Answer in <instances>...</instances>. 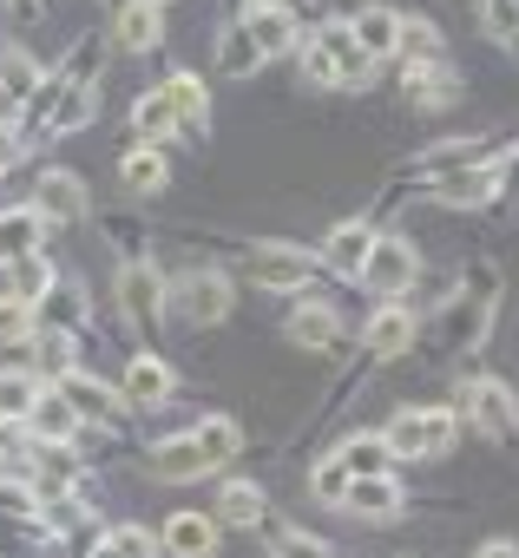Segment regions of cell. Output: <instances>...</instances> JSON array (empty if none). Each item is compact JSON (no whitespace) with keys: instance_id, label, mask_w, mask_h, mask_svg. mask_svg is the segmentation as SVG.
Returning <instances> with one entry per match:
<instances>
[{"instance_id":"cell-20","label":"cell","mask_w":519,"mask_h":558,"mask_svg":"<svg viewBox=\"0 0 519 558\" xmlns=\"http://www.w3.org/2000/svg\"><path fill=\"white\" fill-rule=\"evenodd\" d=\"M349 27H355V40L369 47V60H382V53H401V27H408V21H401L395 8H362Z\"/></svg>"},{"instance_id":"cell-17","label":"cell","mask_w":519,"mask_h":558,"mask_svg":"<svg viewBox=\"0 0 519 558\" xmlns=\"http://www.w3.org/2000/svg\"><path fill=\"white\" fill-rule=\"evenodd\" d=\"M499 184H506V171H499V165H467V171L440 178V184H434V197H440V204H486Z\"/></svg>"},{"instance_id":"cell-44","label":"cell","mask_w":519,"mask_h":558,"mask_svg":"<svg viewBox=\"0 0 519 558\" xmlns=\"http://www.w3.org/2000/svg\"><path fill=\"white\" fill-rule=\"evenodd\" d=\"M250 8H283V14H290V8H297V0H250Z\"/></svg>"},{"instance_id":"cell-41","label":"cell","mask_w":519,"mask_h":558,"mask_svg":"<svg viewBox=\"0 0 519 558\" xmlns=\"http://www.w3.org/2000/svg\"><path fill=\"white\" fill-rule=\"evenodd\" d=\"M0 512L27 519V512H34V493H27V486H8V480H0Z\"/></svg>"},{"instance_id":"cell-11","label":"cell","mask_w":519,"mask_h":558,"mask_svg":"<svg viewBox=\"0 0 519 558\" xmlns=\"http://www.w3.org/2000/svg\"><path fill=\"white\" fill-rule=\"evenodd\" d=\"M369 256H375V230H369V223H336L329 243H323V263H329L336 276H362Z\"/></svg>"},{"instance_id":"cell-18","label":"cell","mask_w":519,"mask_h":558,"mask_svg":"<svg viewBox=\"0 0 519 558\" xmlns=\"http://www.w3.org/2000/svg\"><path fill=\"white\" fill-rule=\"evenodd\" d=\"M342 512H355V519H395V512H401V486H395V473L355 480L349 499H342Z\"/></svg>"},{"instance_id":"cell-13","label":"cell","mask_w":519,"mask_h":558,"mask_svg":"<svg viewBox=\"0 0 519 558\" xmlns=\"http://www.w3.org/2000/svg\"><path fill=\"white\" fill-rule=\"evenodd\" d=\"M93 112H99V86L73 73L67 93H60V106H53V119H47V138H67V132H80V125H93Z\"/></svg>"},{"instance_id":"cell-14","label":"cell","mask_w":519,"mask_h":558,"mask_svg":"<svg viewBox=\"0 0 519 558\" xmlns=\"http://www.w3.org/2000/svg\"><path fill=\"white\" fill-rule=\"evenodd\" d=\"M290 342H303V349L329 355V349L342 342V316H336V310H323V303H297V310H290Z\"/></svg>"},{"instance_id":"cell-2","label":"cell","mask_w":519,"mask_h":558,"mask_svg":"<svg viewBox=\"0 0 519 558\" xmlns=\"http://www.w3.org/2000/svg\"><path fill=\"white\" fill-rule=\"evenodd\" d=\"M454 434H460V414L454 408H401L382 440L395 453H408V460H440L454 447Z\"/></svg>"},{"instance_id":"cell-25","label":"cell","mask_w":519,"mask_h":558,"mask_svg":"<svg viewBox=\"0 0 519 558\" xmlns=\"http://www.w3.org/2000/svg\"><path fill=\"white\" fill-rule=\"evenodd\" d=\"M264 486H243V480H230L224 493H217V519L224 525H264Z\"/></svg>"},{"instance_id":"cell-5","label":"cell","mask_w":519,"mask_h":558,"mask_svg":"<svg viewBox=\"0 0 519 558\" xmlns=\"http://www.w3.org/2000/svg\"><path fill=\"white\" fill-rule=\"evenodd\" d=\"M414 269H421V256H414V243L395 230V236H375V256H369V269H362V283H369L375 296H401V290L414 283Z\"/></svg>"},{"instance_id":"cell-6","label":"cell","mask_w":519,"mask_h":558,"mask_svg":"<svg viewBox=\"0 0 519 558\" xmlns=\"http://www.w3.org/2000/svg\"><path fill=\"white\" fill-rule=\"evenodd\" d=\"M171 296H178V316H184L191 329H210V323H224V316H230V283H224L217 269H191Z\"/></svg>"},{"instance_id":"cell-28","label":"cell","mask_w":519,"mask_h":558,"mask_svg":"<svg viewBox=\"0 0 519 558\" xmlns=\"http://www.w3.org/2000/svg\"><path fill=\"white\" fill-rule=\"evenodd\" d=\"M132 132H138L145 145H158V138H171V132H178V112H171V99H165V93H152V99H138V106H132Z\"/></svg>"},{"instance_id":"cell-45","label":"cell","mask_w":519,"mask_h":558,"mask_svg":"<svg viewBox=\"0 0 519 558\" xmlns=\"http://www.w3.org/2000/svg\"><path fill=\"white\" fill-rule=\"evenodd\" d=\"M152 8H165V0H152Z\"/></svg>"},{"instance_id":"cell-4","label":"cell","mask_w":519,"mask_h":558,"mask_svg":"<svg viewBox=\"0 0 519 558\" xmlns=\"http://www.w3.org/2000/svg\"><path fill=\"white\" fill-rule=\"evenodd\" d=\"M310 276H316V263L297 250V243H250V283L256 290H303L310 283Z\"/></svg>"},{"instance_id":"cell-16","label":"cell","mask_w":519,"mask_h":558,"mask_svg":"<svg viewBox=\"0 0 519 558\" xmlns=\"http://www.w3.org/2000/svg\"><path fill=\"white\" fill-rule=\"evenodd\" d=\"M165 551H171V558H217V519L178 512V519L165 525Z\"/></svg>"},{"instance_id":"cell-1","label":"cell","mask_w":519,"mask_h":558,"mask_svg":"<svg viewBox=\"0 0 519 558\" xmlns=\"http://www.w3.org/2000/svg\"><path fill=\"white\" fill-rule=\"evenodd\" d=\"M369 73H375V60H369V47L355 40L349 21L316 27V40L303 47V80L310 86H362Z\"/></svg>"},{"instance_id":"cell-36","label":"cell","mask_w":519,"mask_h":558,"mask_svg":"<svg viewBox=\"0 0 519 558\" xmlns=\"http://www.w3.org/2000/svg\"><path fill=\"white\" fill-rule=\"evenodd\" d=\"M40 381L34 375H0V414H34Z\"/></svg>"},{"instance_id":"cell-12","label":"cell","mask_w":519,"mask_h":558,"mask_svg":"<svg viewBox=\"0 0 519 558\" xmlns=\"http://www.w3.org/2000/svg\"><path fill=\"white\" fill-rule=\"evenodd\" d=\"M264 60H270V53H264V40L250 34V21H237V27L217 34V73H224V80H250Z\"/></svg>"},{"instance_id":"cell-30","label":"cell","mask_w":519,"mask_h":558,"mask_svg":"<svg viewBox=\"0 0 519 558\" xmlns=\"http://www.w3.org/2000/svg\"><path fill=\"white\" fill-rule=\"evenodd\" d=\"M250 34L264 40V53H283V47H297V21H290L283 8H250Z\"/></svg>"},{"instance_id":"cell-23","label":"cell","mask_w":519,"mask_h":558,"mask_svg":"<svg viewBox=\"0 0 519 558\" xmlns=\"http://www.w3.org/2000/svg\"><path fill=\"white\" fill-rule=\"evenodd\" d=\"M401 86H408V99H414V106H427V112H434V106H447V99L460 93V80H454V66H447V60L408 66V80H401Z\"/></svg>"},{"instance_id":"cell-21","label":"cell","mask_w":519,"mask_h":558,"mask_svg":"<svg viewBox=\"0 0 519 558\" xmlns=\"http://www.w3.org/2000/svg\"><path fill=\"white\" fill-rule=\"evenodd\" d=\"M362 342H369V355H375V362H395V355H408V342H414V316L388 303V310L369 323V336H362Z\"/></svg>"},{"instance_id":"cell-40","label":"cell","mask_w":519,"mask_h":558,"mask_svg":"<svg viewBox=\"0 0 519 558\" xmlns=\"http://www.w3.org/2000/svg\"><path fill=\"white\" fill-rule=\"evenodd\" d=\"M486 27H493V40H519V8L512 0H486Z\"/></svg>"},{"instance_id":"cell-32","label":"cell","mask_w":519,"mask_h":558,"mask_svg":"<svg viewBox=\"0 0 519 558\" xmlns=\"http://www.w3.org/2000/svg\"><path fill=\"white\" fill-rule=\"evenodd\" d=\"M73 414H80V408H73L67 395H47V388H40V401H34V427H40L47 440H67V434H73Z\"/></svg>"},{"instance_id":"cell-31","label":"cell","mask_w":519,"mask_h":558,"mask_svg":"<svg viewBox=\"0 0 519 558\" xmlns=\"http://www.w3.org/2000/svg\"><path fill=\"white\" fill-rule=\"evenodd\" d=\"M197 447L210 453V466H224V460H230V453L243 447V427H237L230 414H210V421L197 427Z\"/></svg>"},{"instance_id":"cell-37","label":"cell","mask_w":519,"mask_h":558,"mask_svg":"<svg viewBox=\"0 0 519 558\" xmlns=\"http://www.w3.org/2000/svg\"><path fill=\"white\" fill-rule=\"evenodd\" d=\"M99 558H152V532H138V525H119V532L99 545Z\"/></svg>"},{"instance_id":"cell-46","label":"cell","mask_w":519,"mask_h":558,"mask_svg":"<svg viewBox=\"0 0 519 558\" xmlns=\"http://www.w3.org/2000/svg\"><path fill=\"white\" fill-rule=\"evenodd\" d=\"M512 8H519V0H512Z\"/></svg>"},{"instance_id":"cell-22","label":"cell","mask_w":519,"mask_h":558,"mask_svg":"<svg viewBox=\"0 0 519 558\" xmlns=\"http://www.w3.org/2000/svg\"><path fill=\"white\" fill-rule=\"evenodd\" d=\"M165 401H171V368L152 362V355H138L125 368V408H165Z\"/></svg>"},{"instance_id":"cell-10","label":"cell","mask_w":519,"mask_h":558,"mask_svg":"<svg viewBox=\"0 0 519 558\" xmlns=\"http://www.w3.org/2000/svg\"><path fill=\"white\" fill-rule=\"evenodd\" d=\"M34 191H40V197H34L40 217H53V223H80V217H86V184H80L73 171H47Z\"/></svg>"},{"instance_id":"cell-39","label":"cell","mask_w":519,"mask_h":558,"mask_svg":"<svg viewBox=\"0 0 519 558\" xmlns=\"http://www.w3.org/2000/svg\"><path fill=\"white\" fill-rule=\"evenodd\" d=\"M34 329V316H27V303L21 296H0V342H21Z\"/></svg>"},{"instance_id":"cell-42","label":"cell","mask_w":519,"mask_h":558,"mask_svg":"<svg viewBox=\"0 0 519 558\" xmlns=\"http://www.w3.org/2000/svg\"><path fill=\"white\" fill-rule=\"evenodd\" d=\"M473 558H519V545H512V538H486Z\"/></svg>"},{"instance_id":"cell-19","label":"cell","mask_w":519,"mask_h":558,"mask_svg":"<svg viewBox=\"0 0 519 558\" xmlns=\"http://www.w3.org/2000/svg\"><path fill=\"white\" fill-rule=\"evenodd\" d=\"M165 40V8H152V0H125L119 14V47L125 53H152Z\"/></svg>"},{"instance_id":"cell-38","label":"cell","mask_w":519,"mask_h":558,"mask_svg":"<svg viewBox=\"0 0 519 558\" xmlns=\"http://www.w3.org/2000/svg\"><path fill=\"white\" fill-rule=\"evenodd\" d=\"M277 558H329V538H316V532H297V525H290V532L277 538Z\"/></svg>"},{"instance_id":"cell-43","label":"cell","mask_w":519,"mask_h":558,"mask_svg":"<svg viewBox=\"0 0 519 558\" xmlns=\"http://www.w3.org/2000/svg\"><path fill=\"white\" fill-rule=\"evenodd\" d=\"M8 8H14V14L27 21V14H40V0H8Z\"/></svg>"},{"instance_id":"cell-8","label":"cell","mask_w":519,"mask_h":558,"mask_svg":"<svg viewBox=\"0 0 519 558\" xmlns=\"http://www.w3.org/2000/svg\"><path fill=\"white\" fill-rule=\"evenodd\" d=\"M460 408L473 414V427H480L486 440H512V427H519V408H512V395H506L499 381H473Z\"/></svg>"},{"instance_id":"cell-35","label":"cell","mask_w":519,"mask_h":558,"mask_svg":"<svg viewBox=\"0 0 519 558\" xmlns=\"http://www.w3.org/2000/svg\"><path fill=\"white\" fill-rule=\"evenodd\" d=\"M47 283H53V269H47V256H21V263H14V296H21V303L47 296Z\"/></svg>"},{"instance_id":"cell-7","label":"cell","mask_w":519,"mask_h":558,"mask_svg":"<svg viewBox=\"0 0 519 558\" xmlns=\"http://www.w3.org/2000/svg\"><path fill=\"white\" fill-rule=\"evenodd\" d=\"M119 303H125V316L138 329H158V316H165V276L152 263H125L119 269Z\"/></svg>"},{"instance_id":"cell-26","label":"cell","mask_w":519,"mask_h":558,"mask_svg":"<svg viewBox=\"0 0 519 558\" xmlns=\"http://www.w3.org/2000/svg\"><path fill=\"white\" fill-rule=\"evenodd\" d=\"M165 99H171V112H178V125H191V132H204L210 125V93L191 80V73H178L171 86H165Z\"/></svg>"},{"instance_id":"cell-3","label":"cell","mask_w":519,"mask_h":558,"mask_svg":"<svg viewBox=\"0 0 519 558\" xmlns=\"http://www.w3.org/2000/svg\"><path fill=\"white\" fill-rule=\"evenodd\" d=\"M486 323H493V269L480 263L473 269V290L460 303H447V316H440V342L447 349H480L486 342Z\"/></svg>"},{"instance_id":"cell-9","label":"cell","mask_w":519,"mask_h":558,"mask_svg":"<svg viewBox=\"0 0 519 558\" xmlns=\"http://www.w3.org/2000/svg\"><path fill=\"white\" fill-rule=\"evenodd\" d=\"M145 473L152 480H197V473H210V453L197 447V434H178V440L145 453Z\"/></svg>"},{"instance_id":"cell-29","label":"cell","mask_w":519,"mask_h":558,"mask_svg":"<svg viewBox=\"0 0 519 558\" xmlns=\"http://www.w3.org/2000/svg\"><path fill=\"white\" fill-rule=\"evenodd\" d=\"M119 178H125V191H138V197H152V191H165V158H158V145H145V151H132L125 165H119Z\"/></svg>"},{"instance_id":"cell-33","label":"cell","mask_w":519,"mask_h":558,"mask_svg":"<svg viewBox=\"0 0 519 558\" xmlns=\"http://www.w3.org/2000/svg\"><path fill=\"white\" fill-rule=\"evenodd\" d=\"M349 486H355V473L342 466V453H329V460L310 473V493H316L323 506H342V499H349Z\"/></svg>"},{"instance_id":"cell-34","label":"cell","mask_w":519,"mask_h":558,"mask_svg":"<svg viewBox=\"0 0 519 558\" xmlns=\"http://www.w3.org/2000/svg\"><path fill=\"white\" fill-rule=\"evenodd\" d=\"M40 86V66L27 60V53H8V60H0V93H8V99H27Z\"/></svg>"},{"instance_id":"cell-27","label":"cell","mask_w":519,"mask_h":558,"mask_svg":"<svg viewBox=\"0 0 519 558\" xmlns=\"http://www.w3.org/2000/svg\"><path fill=\"white\" fill-rule=\"evenodd\" d=\"M336 453H342V466H349L355 480H375V473H388V453H395V447H388L382 434H355V440H342Z\"/></svg>"},{"instance_id":"cell-24","label":"cell","mask_w":519,"mask_h":558,"mask_svg":"<svg viewBox=\"0 0 519 558\" xmlns=\"http://www.w3.org/2000/svg\"><path fill=\"white\" fill-rule=\"evenodd\" d=\"M40 256V210H0V263Z\"/></svg>"},{"instance_id":"cell-15","label":"cell","mask_w":519,"mask_h":558,"mask_svg":"<svg viewBox=\"0 0 519 558\" xmlns=\"http://www.w3.org/2000/svg\"><path fill=\"white\" fill-rule=\"evenodd\" d=\"M60 395H67V401H73L86 421H106V427H119V421H125V395L99 388L93 375H67V381H60Z\"/></svg>"}]
</instances>
